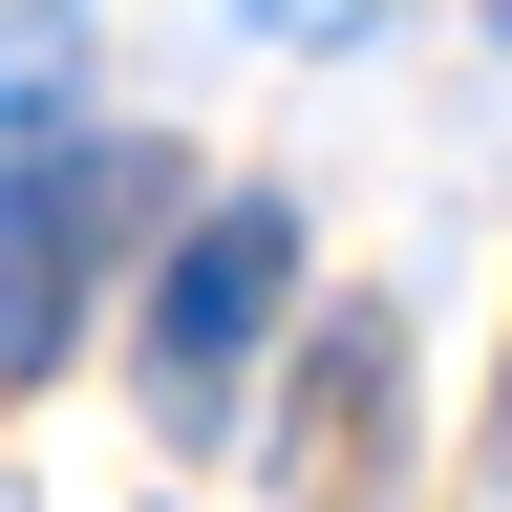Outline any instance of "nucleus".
Instances as JSON below:
<instances>
[{
  "label": "nucleus",
  "instance_id": "nucleus-1",
  "mask_svg": "<svg viewBox=\"0 0 512 512\" xmlns=\"http://www.w3.org/2000/svg\"><path fill=\"white\" fill-rule=\"evenodd\" d=\"M150 214H171L150 150H22V171H0V384H43L64 342H86V278Z\"/></svg>",
  "mask_w": 512,
  "mask_h": 512
},
{
  "label": "nucleus",
  "instance_id": "nucleus-2",
  "mask_svg": "<svg viewBox=\"0 0 512 512\" xmlns=\"http://www.w3.org/2000/svg\"><path fill=\"white\" fill-rule=\"evenodd\" d=\"M278 278H299V214H278V192H235V214L171 235V278H150V406H171V427L235 406V363H256V320H278Z\"/></svg>",
  "mask_w": 512,
  "mask_h": 512
},
{
  "label": "nucleus",
  "instance_id": "nucleus-3",
  "mask_svg": "<svg viewBox=\"0 0 512 512\" xmlns=\"http://www.w3.org/2000/svg\"><path fill=\"white\" fill-rule=\"evenodd\" d=\"M64 107V22H22V43H0V171H22V128Z\"/></svg>",
  "mask_w": 512,
  "mask_h": 512
},
{
  "label": "nucleus",
  "instance_id": "nucleus-4",
  "mask_svg": "<svg viewBox=\"0 0 512 512\" xmlns=\"http://www.w3.org/2000/svg\"><path fill=\"white\" fill-rule=\"evenodd\" d=\"M256 22H278V43H342V22H384V0H256Z\"/></svg>",
  "mask_w": 512,
  "mask_h": 512
},
{
  "label": "nucleus",
  "instance_id": "nucleus-5",
  "mask_svg": "<svg viewBox=\"0 0 512 512\" xmlns=\"http://www.w3.org/2000/svg\"><path fill=\"white\" fill-rule=\"evenodd\" d=\"M491 22H512V0H491Z\"/></svg>",
  "mask_w": 512,
  "mask_h": 512
},
{
  "label": "nucleus",
  "instance_id": "nucleus-6",
  "mask_svg": "<svg viewBox=\"0 0 512 512\" xmlns=\"http://www.w3.org/2000/svg\"><path fill=\"white\" fill-rule=\"evenodd\" d=\"M491 448H512V427H491Z\"/></svg>",
  "mask_w": 512,
  "mask_h": 512
}]
</instances>
